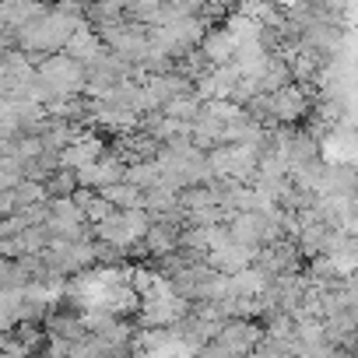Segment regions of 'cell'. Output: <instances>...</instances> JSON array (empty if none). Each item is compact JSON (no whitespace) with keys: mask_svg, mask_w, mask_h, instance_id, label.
<instances>
[{"mask_svg":"<svg viewBox=\"0 0 358 358\" xmlns=\"http://www.w3.org/2000/svg\"><path fill=\"white\" fill-rule=\"evenodd\" d=\"M116 211H144V190H137L134 183H116V187H109L106 194H102Z\"/></svg>","mask_w":358,"mask_h":358,"instance_id":"6da1fadb","label":"cell"}]
</instances>
